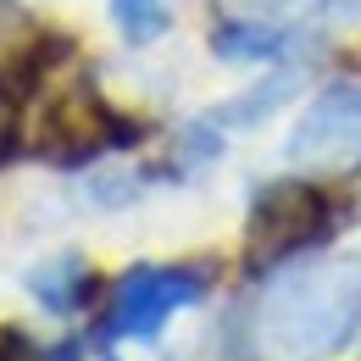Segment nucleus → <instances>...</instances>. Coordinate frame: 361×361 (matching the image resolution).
I'll use <instances>...</instances> for the list:
<instances>
[{
  "label": "nucleus",
  "mask_w": 361,
  "mask_h": 361,
  "mask_svg": "<svg viewBox=\"0 0 361 361\" xmlns=\"http://www.w3.org/2000/svg\"><path fill=\"white\" fill-rule=\"evenodd\" d=\"M361 322V256L283 278L262 306V339L283 361H312L350 339Z\"/></svg>",
  "instance_id": "1"
},
{
  "label": "nucleus",
  "mask_w": 361,
  "mask_h": 361,
  "mask_svg": "<svg viewBox=\"0 0 361 361\" xmlns=\"http://www.w3.org/2000/svg\"><path fill=\"white\" fill-rule=\"evenodd\" d=\"M328 233V200L312 183H272L262 189V200L250 206V228H245V250L256 267L283 262L295 250H306Z\"/></svg>",
  "instance_id": "2"
},
{
  "label": "nucleus",
  "mask_w": 361,
  "mask_h": 361,
  "mask_svg": "<svg viewBox=\"0 0 361 361\" xmlns=\"http://www.w3.org/2000/svg\"><path fill=\"white\" fill-rule=\"evenodd\" d=\"M206 295V272L200 267H134L106 312V339H128V334H156L178 306H195Z\"/></svg>",
  "instance_id": "3"
},
{
  "label": "nucleus",
  "mask_w": 361,
  "mask_h": 361,
  "mask_svg": "<svg viewBox=\"0 0 361 361\" xmlns=\"http://www.w3.org/2000/svg\"><path fill=\"white\" fill-rule=\"evenodd\" d=\"M111 139H117V123H111V111H106L90 90L61 94V100L50 106V117H45V150L61 156V161H84L94 150H106Z\"/></svg>",
  "instance_id": "4"
},
{
  "label": "nucleus",
  "mask_w": 361,
  "mask_h": 361,
  "mask_svg": "<svg viewBox=\"0 0 361 361\" xmlns=\"http://www.w3.org/2000/svg\"><path fill=\"white\" fill-rule=\"evenodd\" d=\"M361 134V84H334V90L306 111V123L295 128L289 150L295 156H317L322 145H339V139Z\"/></svg>",
  "instance_id": "5"
},
{
  "label": "nucleus",
  "mask_w": 361,
  "mask_h": 361,
  "mask_svg": "<svg viewBox=\"0 0 361 361\" xmlns=\"http://www.w3.org/2000/svg\"><path fill=\"white\" fill-rule=\"evenodd\" d=\"M84 267L78 262H56V267H45V272H34V289H39V300L45 306H56V312H73L78 300H84Z\"/></svg>",
  "instance_id": "6"
},
{
  "label": "nucleus",
  "mask_w": 361,
  "mask_h": 361,
  "mask_svg": "<svg viewBox=\"0 0 361 361\" xmlns=\"http://www.w3.org/2000/svg\"><path fill=\"white\" fill-rule=\"evenodd\" d=\"M283 45L272 28H223L217 34V56H228V61H262V56H272V50Z\"/></svg>",
  "instance_id": "7"
},
{
  "label": "nucleus",
  "mask_w": 361,
  "mask_h": 361,
  "mask_svg": "<svg viewBox=\"0 0 361 361\" xmlns=\"http://www.w3.org/2000/svg\"><path fill=\"white\" fill-rule=\"evenodd\" d=\"M289 90H295V73H283V78H267V84H262L256 94H239L233 106H223V123H262V117H267V111H272V106H278V100H283Z\"/></svg>",
  "instance_id": "8"
},
{
  "label": "nucleus",
  "mask_w": 361,
  "mask_h": 361,
  "mask_svg": "<svg viewBox=\"0 0 361 361\" xmlns=\"http://www.w3.org/2000/svg\"><path fill=\"white\" fill-rule=\"evenodd\" d=\"M111 6H117V23H123L128 39H156L167 28V6L161 0H111Z\"/></svg>",
  "instance_id": "9"
},
{
  "label": "nucleus",
  "mask_w": 361,
  "mask_h": 361,
  "mask_svg": "<svg viewBox=\"0 0 361 361\" xmlns=\"http://www.w3.org/2000/svg\"><path fill=\"white\" fill-rule=\"evenodd\" d=\"M34 39V23H28V11L17 6V0H0V67L6 61H17L23 50Z\"/></svg>",
  "instance_id": "10"
},
{
  "label": "nucleus",
  "mask_w": 361,
  "mask_h": 361,
  "mask_svg": "<svg viewBox=\"0 0 361 361\" xmlns=\"http://www.w3.org/2000/svg\"><path fill=\"white\" fill-rule=\"evenodd\" d=\"M11 134H17V106H11L6 94H0V150L11 145Z\"/></svg>",
  "instance_id": "11"
},
{
  "label": "nucleus",
  "mask_w": 361,
  "mask_h": 361,
  "mask_svg": "<svg viewBox=\"0 0 361 361\" xmlns=\"http://www.w3.org/2000/svg\"><path fill=\"white\" fill-rule=\"evenodd\" d=\"M17 350H23L17 334H0V361H17Z\"/></svg>",
  "instance_id": "12"
}]
</instances>
